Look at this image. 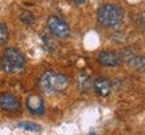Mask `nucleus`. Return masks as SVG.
Here are the masks:
<instances>
[{"instance_id":"13","label":"nucleus","mask_w":145,"mask_h":135,"mask_svg":"<svg viewBox=\"0 0 145 135\" xmlns=\"http://www.w3.org/2000/svg\"><path fill=\"white\" fill-rule=\"evenodd\" d=\"M19 127L23 130H28V131H40V126L36 124V123H31V122H20Z\"/></svg>"},{"instance_id":"8","label":"nucleus","mask_w":145,"mask_h":135,"mask_svg":"<svg viewBox=\"0 0 145 135\" xmlns=\"http://www.w3.org/2000/svg\"><path fill=\"white\" fill-rule=\"evenodd\" d=\"M94 91L98 96H102V97H106L112 93V83L110 80L106 77H98L95 81L93 83Z\"/></svg>"},{"instance_id":"12","label":"nucleus","mask_w":145,"mask_h":135,"mask_svg":"<svg viewBox=\"0 0 145 135\" xmlns=\"http://www.w3.org/2000/svg\"><path fill=\"white\" fill-rule=\"evenodd\" d=\"M8 36H10L8 27L4 23H0V45H5L8 42Z\"/></svg>"},{"instance_id":"3","label":"nucleus","mask_w":145,"mask_h":135,"mask_svg":"<svg viewBox=\"0 0 145 135\" xmlns=\"http://www.w3.org/2000/svg\"><path fill=\"white\" fill-rule=\"evenodd\" d=\"M124 12L117 4H104L98 10V21L105 27H116L122 22Z\"/></svg>"},{"instance_id":"5","label":"nucleus","mask_w":145,"mask_h":135,"mask_svg":"<svg viewBox=\"0 0 145 135\" xmlns=\"http://www.w3.org/2000/svg\"><path fill=\"white\" fill-rule=\"evenodd\" d=\"M20 101L19 99L11 93L0 95V108L7 112H19L20 111Z\"/></svg>"},{"instance_id":"14","label":"nucleus","mask_w":145,"mask_h":135,"mask_svg":"<svg viewBox=\"0 0 145 135\" xmlns=\"http://www.w3.org/2000/svg\"><path fill=\"white\" fill-rule=\"evenodd\" d=\"M72 1H74V3H77V4H83L86 0H72Z\"/></svg>"},{"instance_id":"10","label":"nucleus","mask_w":145,"mask_h":135,"mask_svg":"<svg viewBox=\"0 0 145 135\" xmlns=\"http://www.w3.org/2000/svg\"><path fill=\"white\" fill-rule=\"evenodd\" d=\"M19 19H20L22 23H24L27 26H31L35 23V16L30 11H22L20 15H19Z\"/></svg>"},{"instance_id":"9","label":"nucleus","mask_w":145,"mask_h":135,"mask_svg":"<svg viewBox=\"0 0 145 135\" xmlns=\"http://www.w3.org/2000/svg\"><path fill=\"white\" fill-rule=\"evenodd\" d=\"M125 61L137 70H145V57L142 56H136L133 53H130L129 56L125 57Z\"/></svg>"},{"instance_id":"1","label":"nucleus","mask_w":145,"mask_h":135,"mask_svg":"<svg viewBox=\"0 0 145 135\" xmlns=\"http://www.w3.org/2000/svg\"><path fill=\"white\" fill-rule=\"evenodd\" d=\"M26 66V57L24 54L15 47L5 49L0 58V68L7 74H16L22 72Z\"/></svg>"},{"instance_id":"6","label":"nucleus","mask_w":145,"mask_h":135,"mask_svg":"<svg viewBox=\"0 0 145 135\" xmlns=\"http://www.w3.org/2000/svg\"><path fill=\"white\" fill-rule=\"evenodd\" d=\"M98 62L104 66H109V68H114L118 66L122 62V58L118 53L116 52H102L99 53L98 56Z\"/></svg>"},{"instance_id":"11","label":"nucleus","mask_w":145,"mask_h":135,"mask_svg":"<svg viewBox=\"0 0 145 135\" xmlns=\"http://www.w3.org/2000/svg\"><path fill=\"white\" fill-rule=\"evenodd\" d=\"M78 87H79L81 91H83V92H86V91H89V89L91 88V81H90L89 76L81 74V76L78 77Z\"/></svg>"},{"instance_id":"4","label":"nucleus","mask_w":145,"mask_h":135,"mask_svg":"<svg viewBox=\"0 0 145 135\" xmlns=\"http://www.w3.org/2000/svg\"><path fill=\"white\" fill-rule=\"evenodd\" d=\"M47 27H48L50 32L58 38H67L71 32L67 23L58 16H50L47 19Z\"/></svg>"},{"instance_id":"2","label":"nucleus","mask_w":145,"mask_h":135,"mask_svg":"<svg viewBox=\"0 0 145 135\" xmlns=\"http://www.w3.org/2000/svg\"><path fill=\"white\" fill-rule=\"evenodd\" d=\"M39 85L44 92H62L69 87V77L62 73L57 72H46L42 74L39 80Z\"/></svg>"},{"instance_id":"7","label":"nucleus","mask_w":145,"mask_h":135,"mask_svg":"<svg viewBox=\"0 0 145 135\" xmlns=\"http://www.w3.org/2000/svg\"><path fill=\"white\" fill-rule=\"evenodd\" d=\"M26 105L28 111L34 115L44 114V103H43L40 96H38V95H30L26 100Z\"/></svg>"}]
</instances>
